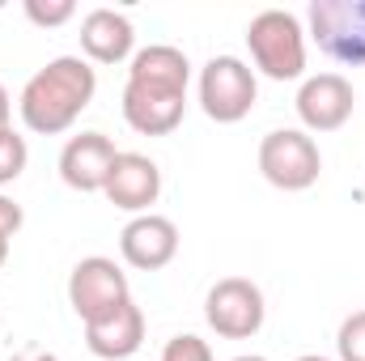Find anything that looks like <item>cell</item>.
<instances>
[{
  "label": "cell",
  "instance_id": "cell-23",
  "mask_svg": "<svg viewBox=\"0 0 365 361\" xmlns=\"http://www.w3.org/2000/svg\"><path fill=\"white\" fill-rule=\"evenodd\" d=\"M234 361H268V357H259V353H247V357H234Z\"/></svg>",
  "mask_w": 365,
  "mask_h": 361
},
{
  "label": "cell",
  "instance_id": "cell-25",
  "mask_svg": "<svg viewBox=\"0 0 365 361\" xmlns=\"http://www.w3.org/2000/svg\"><path fill=\"white\" fill-rule=\"evenodd\" d=\"M4 260H9V243H0V264H4Z\"/></svg>",
  "mask_w": 365,
  "mask_h": 361
},
{
  "label": "cell",
  "instance_id": "cell-20",
  "mask_svg": "<svg viewBox=\"0 0 365 361\" xmlns=\"http://www.w3.org/2000/svg\"><path fill=\"white\" fill-rule=\"evenodd\" d=\"M21 221H26L21 204H13L9 195H0V243H9V238L21 230Z\"/></svg>",
  "mask_w": 365,
  "mask_h": 361
},
{
  "label": "cell",
  "instance_id": "cell-2",
  "mask_svg": "<svg viewBox=\"0 0 365 361\" xmlns=\"http://www.w3.org/2000/svg\"><path fill=\"white\" fill-rule=\"evenodd\" d=\"M247 47H251L255 68L272 81H297L306 73V30L284 9H264L251 17Z\"/></svg>",
  "mask_w": 365,
  "mask_h": 361
},
{
  "label": "cell",
  "instance_id": "cell-19",
  "mask_svg": "<svg viewBox=\"0 0 365 361\" xmlns=\"http://www.w3.org/2000/svg\"><path fill=\"white\" fill-rule=\"evenodd\" d=\"M162 361H212V349H208V340L182 332V336H175V340L162 349Z\"/></svg>",
  "mask_w": 365,
  "mask_h": 361
},
{
  "label": "cell",
  "instance_id": "cell-6",
  "mask_svg": "<svg viewBox=\"0 0 365 361\" xmlns=\"http://www.w3.org/2000/svg\"><path fill=\"white\" fill-rule=\"evenodd\" d=\"M264 315H268L264 293H259V285L247 280V276H225V280H217V285L208 289V298H204V319H208V327H212L217 336H225V340H251V336L264 327Z\"/></svg>",
  "mask_w": 365,
  "mask_h": 361
},
{
  "label": "cell",
  "instance_id": "cell-3",
  "mask_svg": "<svg viewBox=\"0 0 365 361\" xmlns=\"http://www.w3.org/2000/svg\"><path fill=\"white\" fill-rule=\"evenodd\" d=\"M259 175L280 191H306L323 175V153L310 132L276 128L259 141Z\"/></svg>",
  "mask_w": 365,
  "mask_h": 361
},
{
  "label": "cell",
  "instance_id": "cell-24",
  "mask_svg": "<svg viewBox=\"0 0 365 361\" xmlns=\"http://www.w3.org/2000/svg\"><path fill=\"white\" fill-rule=\"evenodd\" d=\"M297 361H331V357H319V353H306V357H297Z\"/></svg>",
  "mask_w": 365,
  "mask_h": 361
},
{
  "label": "cell",
  "instance_id": "cell-14",
  "mask_svg": "<svg viewBox=\"0 0 365 361\" xmlns=\"http://www.w3.org/2000/svg\"><path fill=\"white\" fill-rule=\"evenodd\" d=\"M136 30L123 13L115 9H90L81 21V51L90 56L93 64H123L136 51Z\"/></svg>",
  "mask_w": 365,
  "mask_h": 361
},
{
  "label": "cell",
  "instance_id": "cell-17",
  "mask_svg": "<svg viewBox=\"0 0 365 361\" xmlns=\"http://www.w3.org/2000/svg\"><path fill=\"white\" fill-rule=\"evenodd\" d=\"M336 349H340V361H365V310H353L340 323Z\"/></svg>",
  "mask_w": 365,
  "mask_h": 361
},
{
  "label": "cell",
  "instance_id": "cell-1",
  "mask_svg": "<svg viewBox=\"0 0 365 361\" xmlns=\"http://www.w3.org/2000/svg\"><path fill=\"white\" fill-rule=\"evenodd\" d=\"M93 90H98V73L81 56H56L26 81L17 98L21 123L38 136H60L81 119V111L93 102Z\"/></svg>",
  "mask_w": 365,
  "mask_h": 361
},
{
  "label": "cell",
  "instance_id": "cell-5",
  "mask_svg": "<svg viewBox=\"0 0 365 361\" xmlns=\"http://www.w3.org/2000/svg\"><path fill=\"white\" fill-rule=\"evenodd\" d=\"M306 17L327 60L365 68V0H314Z\"/></svg>",
  "mask_w": 365,
  "mask_h": 361
},
{
  "label": "cell",
  "instance_id": "cell-8",
  "mask_svg": "<svg viewBox=\"0 0 365 361\" xmlns=\"http://www.w3.org/2000/svg\"><path fill=\"white\" fill-rule=\"evenodd\" d=\"M187 90H166L149 81H128L123 86V119L140 136H170L182 123Z\"/></svg>",
  "mask_w": 365,
  "mask_h": 361
},
{
  "label": "cell",
  "instance_id": "cell-4",
  "mask_svg": "<svg viewBox=\"0 0 365 361\" xmlns=\"http://www.w3.org/2000/svg\"><path fill=\"white\" fill-rule=\"evenodd\" d=\"M259 98V81L255 68L242 64L238 56H212L200 68V106L212 123H238L251 115Z\"/></svg>",
  "mask_w": 365,
  "mask_h": 361
},
{
  "label": "cell",
  "instance_id": "cell-13",
  "mask_svg": "<svg viewBox=\"0 0 365 361\" xmlns=\"http://www.w3.org/2000/svg\"><path fill=\"white\" fill-rule=\"evenodd\" d=\"M140 340H145V310H140L132 298H128L123 306H115L110 315L86 323V345H90L93 357H102V361L132 357V353L140 349Z\"/></svg>",
  "mask_w": 365,
  "mask_h": 361
},
{
  "label": "cell",
  "instance_id": "cell-15",
  "mask_svg": "<svg viewBox=\"0 0 365 361\" xmlns=\"http://www.w3.org/2000/svg\"><path fill=\"white\" fill-rule=\"evenodd\" d=\"M128 81H149V86H166V90H187L191 64H187V56H182L179 47L153 43V47H140V51L132 56Z\"/></svg>",
  "mask_w": 365,
  "mask_h": 361
},
{
  "label": "cell",
  "instance_id": "cell-10",
  "mask_svg": "<svg viewBox=\"0 0 365 361\" xmlns=\"http://www.w3.org/2000/svg\"><path fill=\"white\" fill-rule=\"evenodd\" d=\"M119 255L136 272H158L179 255V225L162 213H140L119 234Z\"/></svg>",
  "mask_w": 365,
  "mask_h": 361
},
{
  "label": "cell",
  "instance_id": "cell-9",
  "mask_svg": "<svg viewBox=\"0 0 365 361\" xmlns=\"http://www.w3.org/2000/svg\"><path fill=\"white\" fill-rule=\"evenodd\" d=\"M357 93L340 73H319L306 77L297 90V119L306 123V132H336L353 119Z\"/></svg>",
  "mask_w": 365,
  "mask_h": 361
},
{
  "label": "cell",
  "instance_id": "cell-11",
  "mask_svg": "<svg viewBox=\"0 0 365 361\" xmlns=\"http://www.w3.org/2000/svg\"><path fill=\"white\" fill-rule=\"evenodd\" d=\"M119 149L106 132H81L68 136V145L60 149V179L68 183L73 191H102L110 179Z\"/></svg>",
  "mask_w": 365,
  "mask_h": 361
},
{
  "label": "cell",
  "instance_id": "cell-22",
  "mask_svg": "<svg viewBox=\"0 0 365 361\" xmlns=\"http://www.w3.org/2000/svg\"><path fill=\"white\" fill-rule=\"evenodd\" d=\"M9 119H13V98H9V90L0 86V132H4V128H13Z\"/></svg>",
  "mask_w": 365,
  "mask_h": 361
},
{
  "label": "cell",
  "instance_id": "cell-16",
  "mask_svg": "<svg viewBox=\"0 0 365 361\" xmlns=\"http://www.w3.org/2000/svg\"><path fill=\"white\" fill-rule=\"evenodd\" d=\"M26 162H30L26 136H17L13 128H4V132H0V187H4V183H13V179H21Z\"/></svg>",
  "mask_w": 365,
  "mask_h": 361
},
{
  "label": "cell",
  "instance_id": "cell-21",
  "mask_svg": "<svg viewBox=\"0 0 365 361\" xmlns=\"http://www.w3.org/2000/svg\"><path fill=\"white\" fill-rule=\"evenodd\" d=\"M9 361H60V357H56V353H47V349H38V345H30V349L13 353Z\"/></svg>",
  "mask_w": 365,
  "mask_h": 361
},
{
  "label": "cell",
  "instance_id": "cell-7",
  "mask_svg": "<svg viewBox=\"0 0 365 361\" xmlns=\"http://www.w3.org/2000/svg\"><path fill=\"white\" fill-rule=\"evenodd\" d=\"M128 298H132L128 276H123V268H119L115 260H106V255L81 260V264L73 268V276H68V306L77 310L81 323H93V319L110 315V310L123 306Z\"/></svg>",
  "mask_w": 365,
  "mask_h": 361
},
{
  "label": "cell",
  "instance_id": "cell-12",
  "mask_svg": "<svg viewBox=\"0 0 365 361\" xmlns=\"http://www.w3.org/2000/svg\"><path fill=\"white\" fill-rule=\"evenodd\" d=\"M102 195L115 208H123V213H136V217L149 213L158 204V195H162V171H158V162L145 158V153H119L115 166H110V179L102 187Z\"/></svg>",
  "mask_w": 365,
  "mask_h": 361
},
{
  "label": "cell",
  "instance_id": "cell-18",
  "mask_svg": "<svg viewBox=\"0 0 365 361\" xmlns=\"http://www.w3.org/2000/svg\"><path fill=\"white\" fill-rule=\"evenodd\" d=\"M26 17L34 26H64L77 17V4L73 0H26Z\"/></svg>",
  "mask_w": 365,
  "mask_h": 361
}]
</instances>
